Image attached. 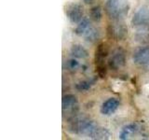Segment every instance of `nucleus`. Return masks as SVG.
Here are the masks:
<instances>
[{"label":"nucleus","instance_id":"obj_1","mask_svg":"<svg viewBox=\"0 0 149 140\" xmlns=\"http://www.w3.org/2000/svg\"><path fill=\"white\" fill-rule=\"evenodd\" d=\"M96 124L93 120L85 117H73L68 125V131L72 134H83L91 137L92 133L96 129Z\"/></svg>","mask_w":149,"mask_h":140},{"label":"nucleus","instance_id":"obj_2","mask_svg":"<svg viewBox=\"0 0 149 140\" xmlns=\"http://www.w3.org/2000/svg\"><path fill=\"white\" fill-rule=\"evenodd\" d=\"M130 6L127 0H106L104 10L107 16L118 21L128 15Z\"/></svg>","mask_w":149,"mask_h":140},{"label":"nucleus","instance_id":"obj_3","mask_svg":"<svg viewBox=\"0 0 149 140\" xmlns=\"http://www.w3.org/2000/svg\"><path fill=\"white\" fill-rule=\"evenodd\" d=\"M109 53L108 46L105 43H101L98 45L95 50V64L98 76L104 78L106 76V67L104 64V60Z\"/></svg>","mask_w":149,"mask_h":140},{"label":"nucleus","instance_id":"obj_4","mask_svg":"<svg viewBox=\"0 0 149 140\" xmlns=\"http://www.w3.org/2000/svg\"><path fill=\"white\" fill-rule=\"evenodd\" d=\"M128 34V28L122 22L111 23L107 28V35L112 39L122 40Z\"/></svg>","mask_w":149,"mask_h":140},{"label":"nucleus","instance_id":"obj_5","mask_svg":"<svg viewBox=\"0 0 149 140\" xmlns=\"http://www.w3.org/2000/svg\"><path fill=\"white\" fill-rule=\"evenodd\" d=\"M65 14L71 22L78 23L83 19L84 8L81 5L72 3L67 5L65 8Z\"/></svg>","mask_w":149,"mask_h":140},{"label":"nucleus","instance_id":"obj_6","mask_svg":"<svg viewBox=\"0 0 149 140\" xmlns=\"http://www.w3.org/2000/svg\"><path fill=\"white\" fill-rule=\"evenodd\" d=\"M132 25L137 27L149 26V7L143 6L134 13L132 19Z\"/></svg>","mask_w":149,"mask_h":140},{"label":"nucleus","instance_id":"obj_7","mask_svg":"<svg viewBox=\"0 0 149 140\" xmlns=\"http://www.w3.org/2000/svg\"><path fill=\"white\" fill-rule=\"evenodd\" d=\"M125 64H126L125 51L121 48L115 50L108 61L109 67L113 70H118L120 69L121 67H123Z\"/></svg>","mask_w":149,"mask_h":140},{"label":"nucleus","instance_id":"obj_8","mask_svg":"<svg viewBox=\"0 0 149 140\" xmlns=\"http://www.w3.org/2000/svg\"><path fill=\"white\" fill-rule=\"evenodd\" d=\"M118 106H119V101L116 98H108L106 101L102 103V105L101 106V113L106 116L112 115L118 108Z\"/></svg>","mask_w":149,"mask_h":140},{"label":"nucleus","instance_id":"obj_9","mask_svg":"<svg viewBox=\"0 0 149 140\" xmlns=\"http://www.w3.org/2000/svg\"><path fill=\"white\" fill-rule=\"evenodd\" d=\"M133 61L139 65L149 66V46L139 49L133 55Z\"/></svg>","mask_w":149,"mask_h":140},{"label":"nucleus","instance_id":"obj_10","mask_svg":"<svg viewBox=\"0 0 149 140\" xmlns=\"http://www.w3.org/2000/svg\"><path fill=\"white\" fill-rule=\"evenodd\" d=\"M62 106L63 111H70L74 114V108L77 107V99L74 94H65L63 97L62 100Z\"/></svg>","mask_w":149,"mask_h":140},{"label":"nucleus","instance_id":"obj_11","mask_svg":"<svg viewBox=\"0 0 149 140\" xmlns=\"http://www.w3.org/2000/svg\"><path fill=\"white\" fill-rule=\"evenodd\" d=\"M139 130H140V128L137 123H129L127 125H125L124 127H122V129H121L120 133H119V138L122 140L129 139L130 135L137 133Z\"/></svg>","mask_w":149,"mask_h":140},{"label":"nucleus","instance_id":"obj_12","mask_svg":"<svg viewBox=\"0 0 149 140\" xmlns=\"http://www.w3.org/2000/svg\"><path fill=\"white\" fill-rule=\"evenodd\" d=\"M70 53H71V55L74 58H77V59H86L88 57V50L80 44L73 45L71 50H70Z\"/></svg>","mask_w":149,"mask_h":140},{"label":"nucleus","instance_id":"obj_13","mask_svg":"<svg viewBox=\"0 0 149 140\" xmlns=\"http://www.w3.org/2000/svg\"><path fill=\"white\" fill-rule=\"evenodd\" d=\"M111 137V133L108 129L104 127H96L94 132L91 135V138L92 139H109Z\"/></svg>","mask_w":149,"mask_h":140},{"label":"nucleus","instance_id":"obj_14","mask_svg":"<svg viewBox=\"0 0 149 140\" xmlns=\"http://www.w3.org/2000/svg\"><path fill=\"white\" fill-rule=\"evenodd\" d=\"M100 31L97 29L96 27L91 26L88 28V30L85 33V39L86 41L90 42V43H94L98 39L100 38Z\"/></svg>","mask_w":149,"mask_h":140},{"label":"nucleus","instance_id":"obj_15","mask_svg":"<svg viewBox=\"0 0 149 140\" xmlns=\"http://www.w3.org/2000/svg\"><path fill=\"white\" fill-rule=\"evenodd\" d=\"M91 27V22L88 18H83L82 20L78 22V25L74 29V33L77 36L85 35V33L88 30V28Z\"/></svg>","mask_w":149,"mask_h":140},{"label":"nucleus","instance_id":"obj_16","mask_svg":"<svg viewBox=\"0 0 149 140\" xmlns=\"http://www.w3.org/2000/svg\"><path fill=\"white\" fill-rule=\"evenodd\" d=\"M96 81L95 78H91V79H86V80H81L76 84V89L79 92H86L88 91L94 85Z\"/></svg>","mask_w":149,"mask_h":140},{"label":"nucleus","instance_id":"obj_17","mask_svg":"<svg viewBox=\"0 0 149 140\" xmlns=\"http://www.w3.org/2000/svg\"><path fill=\"white\" fill-rule=\"evenodd\" d=\"M91 18L93 21L99 22L102 18V9L100 6H95L91 9Z\"/></svg>","mask_w":149,"mask_h":140},{"label":"nucleus","instance_id":"obj_18","mask_svg":"<svg viewBox=\"0 0 149 140\" xmlns=\"http://www.w3.org/2000/svg\"><path fill=\"white\" fill-rule=\"evenodd\" d=\"M65 65H66V68L70 70V71H74V70H77L79 67V63L74 59H70L66 61Z\"/></svg>","mask_w":149,"mask_h":140},{"label":"nucleus","instance_id":"obj_19","mask_svg":"<svg viewBox=\"0 0 149 140\" xmlns=\"http://www.w3.org/2000/svg\"><path fill=\"white\" fill-rule=\"evenodd\" d=\"M83 1L88 5V4H92L93 2H94V0H83Z\"/></svg>","mask_w":149,"mask_h":140}]
</instances>
